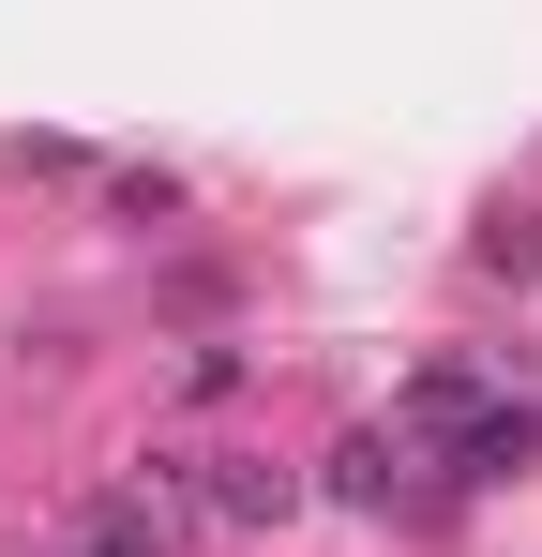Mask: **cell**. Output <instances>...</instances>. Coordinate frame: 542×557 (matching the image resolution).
<instances>
[{
    "label": "cell",
    "instance_id": "6da1fadb",
    "mask_svg": "<svg viewBox=\"0 0 542 557\" xmlns=\"http://www.w3.org/2000/svg\"><path fill=\"white\" fill-rule=\"evenodd\" d=\"M513 467H542V407H482L452 437V482H513Z\"/></svg>",
    "mask_w": 542,
    "mask_h": 557
},
{
    "label": "cell",
    "instance_id": "7a4b0ae2",
    "mask_svg": "<svg viewBox=\"0 0 542 557\" xmlns=\"http://www.w3.org/2000/svg\"><path fill=\"white\" fill-rule=\"evenodd\" d=\"M61 557H167V497H151V482H136V497H106Z\"/></svg>",
    "mask_w": 542,
    "mask_h": 557
},
{
    "label": "cell",
    "instance_id": "3957f363",
    "mask_svg": "<svg viewBox=\"0 0 542 557\" xmlns=\"http://www.w3.org/2000/svg\"><path fill=\"white\" fill-rule=\"evenodd\" d=\"M196 497H211V512H226V528H271V512H286V497H301V482H286V467H211V482H196Z\"/></svg>",
    "mask_w": 542,
    "mask_h": 557
}]
</instances>
